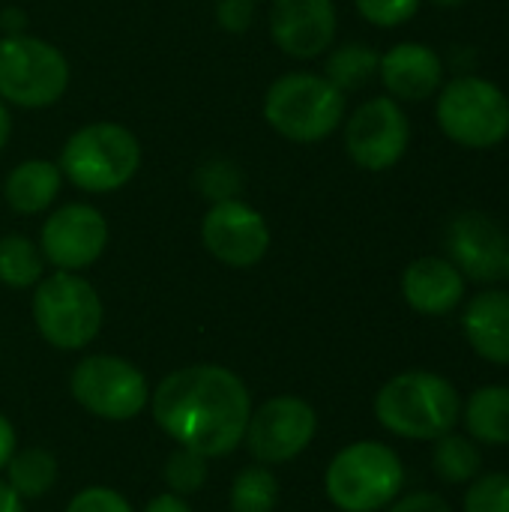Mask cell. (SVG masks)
Listing matches in <instances>:
<instances>
[{
  "instance_id": "6da1fadb",
  "label": "cell",
  "mask_w": 509,
  "mask_h": 512,
  "mask_svg": "<svg viewBox=\"0 0 509 512\" xmlns=\"http://www.w3.org/2000/svg\"><path fill=\"white\" fill-rule=\"evenodd\" d=\"M150 411L156 426L177 447L222 459L243 444L252 396L243 378L228 366L195 363L159 381L150 393Z\"/></svg>"
},
{
  "instance_id": "7a4b0ae2",
  "label": "cell",
  "mask_w": 509,
  "mask_h": 512,
  "mask_svg": "<svg viewBox=\"0 0 509 512\" xmlns=\"http://www.w3.org/2000/svg\"><path fill=\"white\" fill-rule=\"evenodd\" d=\"M459 417L462 396L438 372H399L375 396V420L396 438L438 441L456 429Z\"/></svg>"
},
{
  "instance_id": "3957f363",
  "label": "cell",
  "mask_w": 509,
  "mask_h": 512,
  "mask_svg": "<svg viewBox=\"0 0 509 512\" xmlns=\"http://www.w3.org/2000/svg\"><path fill=\"white\" fill-rule=\"evenodd\" d=\"M348 99L324 72H285L264 93L267 126L291 144H318L345 123Z\"/></svg>"
},
{
  "instance_id": "277c9868",
  "label": "cell",
  "mask_w": 509,
  "mask_h": 512,
  "mask_svg": "<svg viewBox=\"0 0 509 512\" xmlns=\"http://www.w3.org/2000/svg\"><path fill=\"white\" fill-rule=\"evenodd\" d=\"M141 141L114 120H93L75 129L60 150V171L87 195H111L123 189L141 168Z\"/></svg>"
},
{
  "instance_id": "5b68a950",
  "label": "cell",
  "mask_w": 509,
  "mask_h": 512,
  "mask_svg": "<svg viewBox=\"0 0 509 512\" xmlns=\"http://www.w3.org/2000/svg\"><path fill=\"white\" fill-rule=\"evenodd\" d=\"M405 486L399 453L381 441H354L342 447L324 474V492L342 512L387 510Z\"/></svg>"
},
{
  "instance_id": "8992f818",
  "label": "cell",
  "mask_w": 509,
  "mask_h": 512,
  "mask_svg": "<svg viewBox=\"0 0 509 512\" xmlns=\"http://www.w3.org/2000/svg\"><path fill=\"white\" fill-rule=\"evenodd\" d=\"M33 324L39 336L57 351H81L87 348L105 321V306L99 291L81 276L54 270L42 276L33 288Z\"/></svg>"
},
{
  "instance_id": "52a82bcc",
  "label": "cell",
  "mask_w": 509,
  "mask_h": 512,
  "mask_svg": "<svg viewBox=\"0 0 509 512\" xmlns=\"http://www.w3.org/2000/svg\"><path fill=\"white\" fill-rule=\"evenodd\" d=\"M72 81L66 54L33 33L0 36V99L15 108L39 111L57 105Z\"/></svg>"
},
{
  "instance_id": "ba28073f",
  "label": "cell",
  "mask_w": 509,
  "mask_h": 512,
  "mask_svg": "<svg viewBox=\"0 0 509 512\" xmlns=\"http://www.w3.org/2000/svg\"><path fill=\"white\" fill-rule=\"evenodd\" d=\"M441 132L468 150H492L509 138V96L489 78L456 75L435 93Z\"/></svg>"
},
{
  "instance_id": "9c48e42d",
  "label": "cell",
  "mask_w": 509,
  "mask_h": 512,
  "mask_svg": "<svg viewBox=\"0 0 509 512\" xmlns=\"http://www.w3.org/2000/svg\"><path fill=\"white\" fill-rule=\"evenodd\" d=\"M69 393L87 414L108 423H126L150 405L153 390L135 363L117 354H90L75 363Z\"/></svg>"
},
{
  "instance_id": "30bf717a",
  "label": "cell",
  "mask_w": 509,
  "mask_h": 512,
  "mask_svg": "<svg viewBox=\"0 0 509 512\" xmlns=\"http://www.w3.org/2000/svg\"><path fill=\"white\" fill-rule=\"evenodd\" d=\"M318 435V414L303 396H273L252 408L243 444L258 465H285L309 450Z\"/></svg>"
},
{
  "instance_id": "8fae6325",
  "label": "cell",
  "mask_w": 509,
  "mask_h": 512,
  "mask_svg": "<svg viewBox=\"0 0 509 512\" xmlns=\"http://www.w3.org/2000/svg\"><path fill=\"white\" fill-rule=\"evenodd\" d=\"M411 144V123L393 96L366 99L345 120V150L363 171L381 174L402 162Z\"/></svg>"
},
{
  "instance_id": "7c38bea8",
  "label": "cell",
  "mask_w": 509,
  "mask_h": 512,
  "mask_svg": "<svg viewBox=\"0 0 509 512\" xmlns=\"http://www.w3.org/2000/svg\"><path fill=\"white\" fill-rule=\"evenodd\" d=\"M204 249L231 270H249L270 252L273 234L258 207L243 198H225L207 207L201 219Z\"/></svg>"
},
{
  "instance_id": "4fadbf2b",
  "label": "cell",
  "mask_w": 509,
  "mask_h": 512,
  "mask_svg": "<svg viewBox=\"0 0 509 512\" xmlns=\"http://www.w3.org/2000/svg\"><path fill=\"white\" fill-rule=\"evenodd\" d=\"M108 240L111 228L99 207L87 201H72L51 210L36 243L45 255V264H51L54 270L81 273L105 255Z\"/></svg>"
},
{
  "instance_id": "5bb4252c",
  "label": "cell",
  "mask_w": 509,
  "mask_h": 512,
  "mask_svg": "<svg viewBox=\"0 0 509 512\" xmlns=\"http://www.w3.org/2000/svg\"><path fill=\"white\" fill-rule=\"evenodd\" d=\"M270 39L294 60H315L336 45V0H270Z\"/></svg>"
},
{
  "instance_id": "9a60e30c",
  "label": "cell",
  "mask_w": 509,
  "mask_h": 512,
  "mask_svg": "<svg viewBox=\"0 0 509 512\" xmlns=\"http://www.w3.org/2000/svg\"><path fill=\"white\" fill-rule=\"evenodd\" d=\"M447 255L471 282L504 279L509 237L486 213H459L447 228Z\"/></svg>"
},
{
  "instance_id": "2e32d148",
  "label": "cell",
  "mask_w": 509,
  "mask_h": 512,
  "mask_svg": "<svg viewBox=\"0 0 509 512\" xmlns=\"http://www.w3.org/2000/svg\"><path fill=\"white\" fill-rule=\"evenodd\" d=\"M378 78L396 102H423L444 84V60L426 42H399L381 54Z\"/></svg>"
},
{
  "instance_id": "e0dca14e",
  "label": "cell",
  "mask_w": 509,
  "mask_h": 512,
  "mask_svg": "<svg viewBox=\"0 0 509 512\" xmlns=\"http://www.w3.org/2000/svg\"><path fill=\"white\" fill-rule=\"evenodd\" d=\"M465 276L450 258L426 255L405 267L402 273V297L420 315H447L465 300Z\"/></svg>"
},
{
  "instance_id": "ac0fdd59",
  "label": "cell",
  "mask_w": 509,
  "mask_h": 512,
  "mask_svg": "<svg viewBox=\"0 0 509 512\" xmlns=\"http://www.w3.org/2000/svg\"><path fill=\"white\" fill-rule=\"evenodd\" d=\"M462 333L483 360L509 366V291L489 288L471 297L462 312Z\"/></svg>"
},
{
  "instance_id": "d6986e66",
  "label": "cell",
  "mask_w": 509,
  "mask_h": 512,
  "mask_svg": "<svg viewBox=\"0 0 509 512\" xmlns=\"http://www.w3.org/2000/svg\"><path fill=\"white\" fill-rule=\"evenodd\" d=\"M63 189V171L51 159H24L3 177V201L18 216H39L51 210Z\"/></svg>"
},
{
  "instance_id": "ffe728a7",
  "label": "cell",
  "mask_w": 509,
  "mask_h": 512,
  "mask_svg": "<svg viewBox=\"0 0 509 512\" xmlns=\"http://www.w3.org/2000/svg\"><path fill=\"white\" fill-rule=\"evenodd\" d=\"M468 438L489 447H507L509 444V387L504 384H486L471 393V399L462 405V417Z\"/></svg>"
},
{
  "instance_id": "44dd1931",
  "label": "cell",
  "mask_w": 509,
  "mask_h": 512,
  "mask_svg": "<svg viewBox=\"0 0 509 512\" xmlns=\"http://www.w3.org/2000/svg\"><path fill=\"white\" fill-rule=\"evenodd\" d=\"M6 471V483L18 492L24 501H39L45 498L54 483H57V459L45 447H24L15 450Z\"/></svg>"
},
{
  "instance_id": "7402d4cb",
  "label": "cell",
  "mask_w": 509,
  "mask_h": 512,
  "mask_svg": "<svg viewBox=\"0 0 509 512\" xmlns=\"http://www.w3.org/2000/svg\"><path fill=\"white\" fill-rule=\"evenodd\" d=\"M45 255L36 240L27 234H3L0 237V285L12 291L36 288L45 276Z\"/></svg>"
},
{
  "instance_id": "603a6c76",
  "label": "cell",
  "mask_w": 509,
  "mask_h": 512,
  "mask_svg": "<svg viewBox=\"0 0 509 512\" xmlns=\"http://www.w3.org/2000/svg\"><path fill=\"white\" fill-rule=\"evenodd\" d=\"M378 63H381V54L372 45L345 42V45H333L327 51L324 75L330 84H336L342 93H348V90H360L372 78H378Z\"/></svg>"
},
{
  "instance_id": "cb8c5ba5",
  "label": "cell",
  "mask_w": 509,
  "mask_h": 512,
  "mask_svg": "<svg viewBox=\"0 0 509 512\" xmlns=\"http://www.w3.org/2000/svg\"><path fill=\"white\" fill-rule=\"evenodd\" d=\"M432 468L441 483L447 486H465L480 477L483 471V453L474 438L447 432L435 441L432 450Z\"/></svg>"
},
{
  "instance_id": "d4e9b609",
  "label": "cell",
  "mask_w": 509,
  "mask_h": 512,
  "mask_svg": "<svg viewBox=\"0 0 509 512\" xmlns=\"http://www.w3.org/2000/svg\"><path fill=\"white\" fill-rule=\"evenodd\" d=\"M279 504V480L267 465H249L237 471L228 507L231 512H273Z\"/></svg>"
},
{
  "instance_id": "484cf974",
  "label": "cell",
  "mask_w": 509,
  "mask_h": 512,
  "mask_svg": "<svg viewBox=\"0 0 509 512\" xmlns=\"http://www.w3.org/2000/svg\"><path fill=\"white\" fill-rule=\"evenodd\" d=\"M207 477H210V459L195 450H186V447H174L162 465L165 489L180 498L198 495L207 486Z\"/></svg>"
},
{
  "instance_id": "4316f807",
  "label": "cell",
  "mask_w": 509,
  "mask_h": 512,
  "mask_svg": "<svg viewBox=\"0 0 509 512\" xmlns=\"http://www.w3.org/2000/svg\"><path fill=\"white\" fill-rule=\"evenodd\" d=\"M195 186H198V192L210 204L225 201V198H240V192H243V171L231 159L213 156V159H207V162H201L195 168Z\"/></svg>"
},
{
  "instance_id": "83f0119b",
  "label": "cell",
  "mask_w": 509,
  "mask_h": 512,
  "mask_svg": "<svg viewBox=\"0 0 509 512\" xmlns=\"http://www.w3.org/2000/svg\"><path fill=\"white\" fill-rule=\"evenodd\" d=\"M462 510L509 512V474H483V477L471 480Z\"/></svg>"
},
{
  "instance_id": "f1b7e54d",
  "label": "cell",
  "mask_w": 509,
  "mask_h": 512,
  "mask_svg": "<svg viewBox=\"0 0 509 512\" xmlns=\"http://www.w3.org/2000/svg\"><path fill=\"white\" fill-rule=\"evenodd\" d=\"M354 6L375 27H399L420 12L423 0H354Z\"/></svg>"
},
{
  "instance_id": "f546056e",
  "label": "cell",
  "mask_w": 509,
  "mask_h": 512,
  "mask_svg": "<svg viewBox=\"0 0 509 512\" xmlns=\"http://www.w3.org/2000/svg\"><path fill=\"white\" fill-rule=\"evenodd\" d=\"M63 512H135L132 504L111 486H87L81 489Z\"/></svg>"
},
{
  "instance_id": "4dcf8cb0",
  "label": "cell",
  "mask_w": 509,
  "mask_h": 512,
  "mask_svg": "<svg viewBox=\"0 0 509 512\" xmlns=\"http://www.w3.org/2000/svg\"><path fill=\"white\" fill-rule=\"evenodd\" d=\"M255 0H219L216 3V21L228 33H246L255 21Z\"/></svg>"
},
{
  "instance_id": "1f68e13d",
  "label": "cell",
  "mask_w": 509,
  "mask_h": 512,
  "mask_svg": "<svg viewBox=\"0 0 509 512\" xmlns=\"http://www.w3.org/2000/svg\"><path fill=\"white\" fill-rule=\"evenodd\" d=\"M387 512H453V507L447 504V498L435 492H411L405 498H396Z\"/></svg>"
},
{
  "instance_id": "d6a6232c",
  "label": "cell",
  "mask_w": 509,
  "mask_h": 512,
  "mask_svg": "<svg viewBox=\"0 0 509 512\" xmlns=\"http://www.w3.org/2000/svg\"><path fill=\"white\" fill-rule=\"evenodd\" d=\"M144 512H195L189 507V501L186 498H180V495H174V492H162V495H156Z\"/></svg>"
},
{
  "instance_id": "836d02e7",
  "label": "cell",
  "mask_w": 509,
  "mask_h": 512,
  "mask_svg": "<svg viewBox=\"0 0 509 512\" xmlns=\"http://www.w3.org/2000/svg\"><path fill=\"white\" fill-rule=\"evenodd\" d=\"M18 450V438H15V429H12V423L0 414V471L9 465V459H12V453Z\"/></svg>"
},
{
  "instance_id": "e575fe53",
  "label": "cell",
  "mask_w": 509,
  "mask_h": 512,
  "mask_svg": "<svg viewBox=\"0 0 509 512\" xmlns=\"http://www.w3.org/2000/svg\"><path fill=\"white\" fill-rule=\"evenodd\" d=\"M24 24H27V15H24L21 9H3V12H0V30H3V36L27 33Z\"/></svg>"
},
{
  "instance_id": "d590c367",
  "label": "cell",
  "mask_w": 509,
  "mask_h": 512,
  "mask_svg": "<svg viewBox=\"0 0 509 512\" xmlns=\"http://www.w3.org/2000/svg\"><path fill=\"white\" fill-rule=\"evenodd\" d=\"M0 512H27L24 498H18V492L6 480H0Z\"/></svg>"
},
{
  "instance_id": "8d00e7d4",
  "label": "cell",
  "mask_w": 509,
  "mask_h": 512,
  "mask_svg": "<svg viewBox=\"0 0 509 512\" xmlns=\"http://www.w3.org/2000/svg\"><path fill=\"white\" fill-rule=\"evenodd\" d=\"M9 135H12V114H9V105L0 99V153L9 144Z\"/></svg>"
},
{
  "instance_id": "74e56055",
  "label": "cell",
  "mask_w": 509,
  "mask_h": 512,
  "mask_svg": "<svg viewBox=\"0 0 509 512\" xmlns=\"http://www.w3.org/2000/svg\"><path fill=\"white\" fill-rule=\"evenodd\" d=\"M429 3H435V6H441V9H456V6H462L465 0H429Z\"/></svg>"
},
{
  "instance_id": "f35d334b",
  "label": "cell",
  "mask_w": 509,
  "mask_h": 512,
  "mask_svg": "<svg viewBox=\"0 0 509 512\" xmlns=\"http://www.w3.org/2000/svg\"><path fill=\"white\" fill-rule=\"evenodd\" d=\"M504 276L509 279V249H507V261H504Z\"/></svg>"
},
{
  "instance_id": "ab89813d",
  "label": "cell",
  "mask_w": 509,
  "mask_h": 512,
  "mask_svg": "<svg viewBox=\"0 0 509 512\" xmlns=\"http://www.w3.org/2000/svg\"><path fill=\"white\" fill-rule=\"evenodd\" d=\"M255 3H258V0H255Z\"/></svg>"
}]
</instances>
